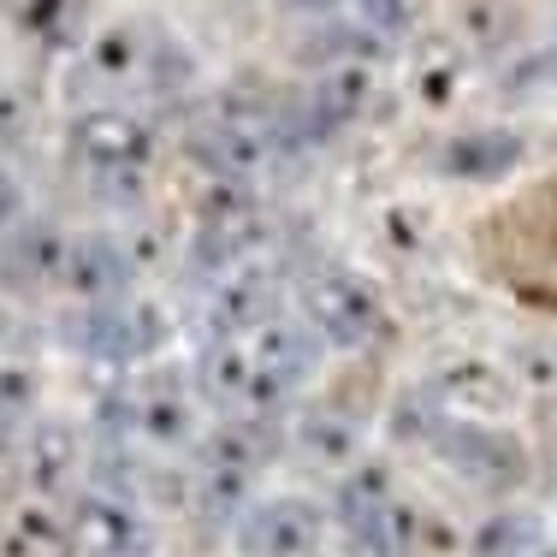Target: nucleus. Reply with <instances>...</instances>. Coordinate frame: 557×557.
Segmentation results:
<instances>
[{
    "label": "nucleus",
    "instance_id": "nucleus-1",
    "mask_svg": "<svg viewBox=\"0 0 557 557\" xmlns=\"http://www.w3.org/2000/svg\"><path fill=\"white\" fill-rule=\"evenodd\" d=\"M72 161L108 202H137L154 166V131L125 108H89L72 119Z\"/></svg>",
    "mask_w": 557,
    "mask_h": 557
},
{
    "label": "nucleus",
    "instance_id": "nucleus-2",
    "mask_svg": "<svg viewBox=\"0 0 557 557\" xmlns=\"http://www.w3.org/2000/svg\"><path fill=\"white\" fill-rule=\"evenodd\" d=\"M297 302H302V321L321 344L333 350H362L386 333V302H380L374 278L356 273V268H314L302 273L297 285Z\"/></svg>",
    "mask_w": 557,
    "mask_h": 557
},
{
    "label": "nucleus",
    "instance_id": "nucleus-3",
    "mask_svg": "<svg viewBox=\"0 0 557 557\" xmlns=\"http://www.w3.org/2000/svg\"><path fill=\"white\" fill-rule=\"evenodd\" d=\"M166 338V314L149 297H108V302H84V309L65 321V344L77 356H96V362H143L149 350H161Z\"/></svg>",
    "mask_w": 557,
    "mask_h": 557
},
{
    "label": "nucleus",
    "instance_id": "nucleus-4",
    "mask_svg": "<svg viewBox=\"0 0 557 557\" xmlns=\"http://www.w3.org/2000/svg\"><path fill=\"white\" fill-rule=\"evenodd\" d=\"M244 350H249V404H273V397H285L290 386H302V380H309L321 338H314L309 326L268 321L261 333L244 338Z\"/></svg>",
    "mask_w": 557,
    "mask_h": 557
},
{
    "label": "nucleus",
    "instance_id": "nucleus-5",
    "mask_svg": "<svg viewBox=\"0 0 557 557\" xmlns=\"http://www.w3.org/2000/svg\"><path fill=\"white\" fill-rule=\"evenodd\" d=\"M268 321H278V285L261 268H232L208 285V333L214 338H249Z\"/></svg>",
    "mask_w": 557,
    "mask_h": 557
},
{
    "label": "nucleus",
    "instance_id": "nucleus-6",
    "mask_svg": "<svg viewBox=\"0 0 557 557\" xmlns=\"http://www.w3.org/2000/svg\"><path fill=\"white\" fill-rule=\"evenodd\" d=\"M60 285H72L84 302L125 297V285H131V256L113 244L108 232L65 237V268H60Z\"/></svg>",
    "mask_w": 557,
    "mask_h": 557
},
{
    "label": "nucleus",
    "instance_id": "nucleus-7",
    "mask_svg": "<svg viewBox=\"0 0 557 557\" xmlns=\"http://www.w3.org/2000/svg\"><path fill=\"white\" fill-rule=\"evenodd\" d=\"M433 166L457 184H498L522 166V137L516 131H462V137H445Z\"/></svg>",
    "mask_w": 557,
    "mask_h": 557
},
{
    "label": "nucleus",
    "instance_id": "nucleus-8",
    "mask_svg": "<svg viewBox=\"0 0 557 557\" xmlns=\"http://www.w3.org/2000/svg\"><path fill=\"white\" fill-rule=\"evenodd\" d=\"M131 416V428L149 440H184L190 433V392L178 386V374H143L113 397Z\"/></svg>",
    "mask_w": 557,
    "mask_h": 557
},
{
    "label": "nucleus",
    "instance_id": "nucleus-9",
    "mask_svg": "<svg viewBox=\"0 0 557 557\" xmlns=\"http://www.w3.org/2000/svg\"><path fill=\"white\" fill-rule=\"evenodd\" d=\"M314 540H321V522H314V510L302 498L261 504L244 522V552L249 557H302Z\"/></svg>",
    "mask_w": 557,
    "mask_h": 557
},
{
    "label": "nucleus",
    "instance_id": "nucleus-10",
    "mask_svg": "<svg viewBox=\"0 0 557 557\" xmlns=\"http://www.w3.org/2000/svg\"><path fill=\"white\" fill-rule=\"evenodd\" d=\"M440 445L450 450V462L469 481H516V469H522V450L493 428H450Z\"/></svg>",
    "mask_w": 557,
    "mask_h": 557
},
{
    "label": "nucleus",
    "instance_id": "nucleus-11",
    "mask_svg": "<svg viewBox=\"0 0 557 557\" xmlns=\"http://www.w3.org/2000/svg\"><path fill=\"white\" fill-rule=\"evenodd\" d=\"M65 268V237L54 225H12L7 237V273L18 285H48Z\"/></svg>",
    "mask_w": 557,
    "mask_h": 557
},
{
    "label": "nucleus",
    "instance_id": "nucleus-12",
    "mask_svg": "<svg viewBox=\"0 0 557 557\" xmlns=\"http://www.w3.org/2000/svg\"><path fill=\"white\" fill-rule=\"evenodd\" d=\"M154 54H161V48L143 42L137 24H113V30H101L96 42H89V72L108 77V84H125V77H143V72H149Z\"/></svg>",
    "mask_w": 557,
    "mask_h": 557
},
{
    "label": "nucleus",
    "instance_id": "nucleus-13",
    "mask_svg": "<svg viewBox=\"0 0 557 557\" xmlns=\"http://www.w3.org/2000/svg\"><path fill=\"white\" fill-rule=\"evenodd\" d=\"M356 24H362L368 36H380V42H397V36L416 30L421 18V0H350Z\"/></svg>",
    "mask_w": 557,
    "mask_h": 557
},
{
    "label": "nucleus",
    "instance_id": "nucleus-14",
    "mask_svg": "<svg viewBox=\"0 0 557 557\" xmlns=\"http://www.w3.org/2000/svg\"><path fill=\"white\" fill-rule=\"evenodd\" d=\"M30 30L42 36V42H65V36L77 30V18H84V0H30Z\"/></svg>",
    "mask_w": 557,
    "mask_h": 557
},
{
    "label": "nucleus",
    "instance_id": "nucleus-15",
    "mask_svg": "<svg viewBox=\"0 0 557 557\" xmlns=\"http://www.w3.org/2000/svg\"><path fill=\"white\" fill-rule=\"evenodd\" d=\"M534 546V528H528V516H498L493 528L481 534V557H516V552H528Z\"/></svg>",
    "mask_w": 557,
    "mask_h": 557
},
{
    "label": "nucleus",
    "instance_id": "nucleus-16",
    "mask_svg": "<svg viewBox=\"0 0 557 557\" xmlns=\"http://www.w3.org/2000/svg\"><path fill=\"white\" fill-rule=\"evenodd\" d=\"M24 131H30V101L0 77V143H18Z\"/></svg>",
    "mask_w": 557,
    "mask_h": 557
},
{
    "label": "nucleus",
    "instance_id": "nucleus-17",
    "mask_svg": "<svg viewBox=\"0 0 557 557\" xmlns=\"http://www.w3.org/2000/svg\"><path fill=\"white\" fill-rule=\"evenodd\" d=\"M522 368H528V386H557V350H552V344L522 350Z\"/></svg>",
    "mask_w": 557,
    "mask_h": 557
},
{
    "label": "nucleus",
    "instance_id": "nucleus-18",
    "mask_svg": "<svg viewBox=\"0 0 557 557\" xmlns=\"http://www.w3.org/2000/svg\"><path fill=\"white\" fill-rule=\"evenodd\" d=\"M18 220H24V190L12 172H0V232H12Z\"/></svg>",
    "mask_w": 557,
    "mask_h": 557
},
{
    "label": "nucleus",
    "instance_id": "nucleus-19",
    "mask_svg": "<svg viewBox=\"0 0 557 557\" xmlns=\"http://www.w3.org/2000/svg\"><path fill=\"white\" fill-rule=\"evenodd\" d=\"M285 12H297V18H333L338 7H350V0H278Z\"/></svg>",
    "mask_w": 557,
    "mask_h": 557
}]
</instances>
